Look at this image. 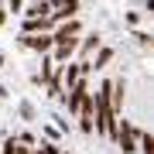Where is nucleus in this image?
I'll return each mask as SVG.
<instances>
[{
  "label": "nucleus",
  "mask_w": 154,
  "mask_h": 154,
  "mask_svg": "<svg viewBox=\"0 0 154 154\" xmlns=\"http://www.w3.org/2000/svg\"><path fill=\"white\" fill-rule=\"evenodd\" d=\"M21 7H24V0H11V11L14 14H21Z\"/></svg>",
  "instance_id": "f257e3e1"
}]
</instances>
